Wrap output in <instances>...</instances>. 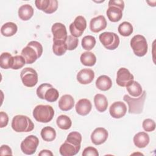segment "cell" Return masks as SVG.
I'll return each instance as SVG.
<instances>
[{"mask_svg":"<svg viewBox=\"0 0 156 156\" xmlns=\"http://www.w3.org/2000/svg\"><path fill=\"white\" fill-rule=\"evenodd\" d=\"M21 54L26 64H32L41 56L43 46L38 41H31L22 49Z\"/></svg>","mask_w":156,"mask_h":156,"instance_id":"obj_1","label":"cell"},{"mask_svg":"<svg viewBox=\"0 0 156 156\" xmlns=\"http://www.w3.org/2000/svg\"><path fill=\"white\" fill-rule=\"evenodd\" d=\"M146 96L145 91H143L141 94L137 98H131L128 94H125L123 100L128 104L129 113L132 114H140L143 112L144 101Z\"/></svg>","mask_w":156,"mask_h":156,"instance_id":"obj_2","label":"cell"},{"mask_svg":"<svg viewBox=\"0 0 156 156\" xmlns=\"http://www.w3.org/2000/svg\"><path fill=\"white\" fill-rule=\"evenodd\" d=\"M12 128L16 132H28L34 129V124L27 116L18 115L13 118Z\"/></svg>","mask_w":156,"mask_h":156,"instance_id":"obj_3","label":"cell"},{"mask_svg":"<svg viewBox=\"0 0 156 156\" xmlns=\"http://www.w3.org/2000/svg\"><path fill=\"white\" fill-rule=\"evenodd\" d=\"M36 93L39 98L45 99L49 102L56 101L59 96L58 90L54 88L51 84L48 83H42L38 87Z\"/></svg>","mask_w":156,"mask_h":156,"instance_id":"obj_4","label":"cell"},{"mask_svg":"<svg viewBox=\"0 0 156 156\" xmlns=\"http://www.w3.org/2000/svg\"><path fill=\"white\" fill-rule=\"evenodd\" d=\"M54 115L53 108L49 105H38L33 110V116L36 121L46 123L51 121Z\"/></svg>","mask_w":156,"mask_h":156,"instance_id":"obj_5","label":"cell"},{"mask_svg":"<svg viewBox=\"0 0 156 156\" xmlns=\"http://www.w3.org/2000/svg\"><path fill=\"white\" fill-rule=\"evenodd\" d=\"M133 53L138 57L145 55L147 52L148 46L146 38L141 35H136L130 42Z\"/></svg>","mask_w":156,"mask_h":156,"instance_id":"obj_6","label":"cell"},{"mask_svg":"<svg viewBox=\"0 0 156 156\" xmlns=\"http://www.w3.org/2000/svg\"><path fill=\"white\" fill-rule=\"evenodd\" d=\"M99 38L102 45L108 50H114L119 44V38L114 32H104L99 35Z\"/></svg>","mask_w":156,"mask_h":156,"instance_id":"obj_7","label":"cell"},{"mask_svg":"<svg viewBox=\"0 0 156 156\" xmlns=\"http://www.w3.org/2000/svg\"><path fill=\"white\" fill-rule=\"evenodd\" d=\"M20 77L23 85L27 87H33L38 82V76L37 71L32 68H25L20 74Z\"/></svg>","mask_w":156,"mask_h":156,"instance_id":"obj_8","label":"cell"},{"mask_svg":"<svg viewBox=\"0 0 156 156\" xmlns=\"http://www.w3.org/2000/svg\"><path fill=\"white\" fill-rule=\"evenodd\" d=\"M39 144V140L35 136L30 135L27 136L21 143V149L26 155L34 154Z\"/></svg>","mask_w":156,"mask_h":156,"instance_id":"obj_9","label":"cell"},{"mask_svg":"<svg viewBox=\"0 0 156 156\" xmlns=\"http://www.w3.org/2000/svg\"><path fill=\"white\" fill-rule=\"evenodd\" d=\"M87 27V21L82 16H77L69 25V31L72 36L77 38L80 37Z\"/></svg>","mask_w":156,"mask_h":156,"instance_id":"obj_10","label":"cell"},{"mask_svg":"<svg viewBox=\"0 0 156 156\" xmlns=\"http://www.w3.org/2000/svg\"><path fill=\"white\" fill-rule=\"evenodd\" d=\"M35 4L38 9L48 14L53 13L58 8L57 0H36Z\"/></svg>","mask_w":156,"mask_h":156,"instance_id":"obj_11","label":"cell"},{"mask_svg":"<svg viewBox=\"0 0 156 156\" xmlns=\"http://www.w3.org/2000/svg\"><path fill=\"white\" fill-rule=\"evenodd\" d=\"M134 80L133 75L126 68H121L117 71L116 83L120 87H126L130 82Z\"/></svg>","mask_w":156,"mask_h":156,"instance_id":"obj_12","label":"cell"},{"mask_svg":"<svg viewBox=\"0 0 156 156\" xmlns=\"http://www.w3.org/2000/svg\"><path fill=\"white\" fill-rule=\"evenodd\" d=\"M127 112V107L124 102L116 101L113 102L109 108V113L112 117L119 119L123 117Z\"/></svg>","mask_w":156,"mask_h":156,"instance_id":"obj_13","label":"cell"},{"mask_svg":"<svg viewBox=\"0 0 156 156\" xmlns=\"http://www.w3.org/2000/svg\"><path fill=\"white\" fill-rule=\"evenodd\" d=\"M108 138V132L103 127H97L91 134V142L95 145L103 144Z\"/></svg>","mask_w":156,"mask_h":156,"instance_id":"obj_14","label":"cell"},{"mask_svg":"<svg viewBox=\"0 0 156 156\" xmlns=\"http://www.w3.org/2000/svg\"><path fill=\"white\" fill-rule=\"evenodd\" d=\"M53 35V41L63 40L65 41L67 37V30L65 26L60 23H54L51 27Z\"/></svg>","mask_w":156,"mask_h":156,"instance_id":"obj_15","label":"cell"},{"mask_svg":"<svg viewBox=\"0 0 156 156\" xmlns=\"http://www.w3.org/2000/svg\"><path fill=\"white\" fill-rule=\"evenodd\" d=\"M107 21L103 15L93 18L90 23V29L94 33H98L104 30L107 27Z\"/></svg>","mask_w":156,"mask_h":156,"instance_id":"obj_16","label":"cell"},{"mask_svg":"<svg viewBox=\"0 0 156 156\" xmlns=\"http://www.w3.org/2000/svg\"><path fill=\"white\" fill-rule=\"evenodd\" d=\"M80 149V146H77L67 140L61 145L59 149L60 154L63 156H73L76 155Z\"/></svg>","mask_w":156,"mask_h":156,"instance_id":"obj_17","label":"cell"},{"mask_svg":"<svg viewBox=\"0 0 156 156\" xmlns=\"http://www.w3.org/2000/svg\"><path fill=\"white\" fill-rule=\"evenodd\" d=\"M94 73L89 68H84L80 70L77 74V80L79 83L83 85L90 83L94 79Z\"/></svg>","mask_w":156,"mask_h":156,"instance_id":"obj_18","label":"cell"},{"mask_svg":"<svg viewBox=\"0 0 156 156\" xmlns=\"http://www.w3.org/2000/svg\"><path fill=\"white\" fill-rule=\"evenodd\" d=\"M75 108L77 114L81 116H85L87 115L91 110L92 105L90 100L83 98L77 101Z\"/></svg>","mask_w":156,"mask_h":156,"instance_id":"obj_19","label":"cell"},{"mask_svg":"<svg viewBox=\"0 0 156 156\" xmlns=\"http://www.w3.org/2000/svg\"><path fill=\"white\" fill-rule=\"evenodd\" d=\"M123 8L115 6L110 5L107 10L106 13L108 20L112 22H118L122 17Z\"/></svg>","mask_w":156,"mask_h":156,"instance_id":"obj_20","label":"cell"},{"mask_svg":"<svg viewBox=\"0 0 156 156\" xmlns=\"http://www.w3.org/2000/svg\"><path fill=\"white\" fill-rule=\"evenodd\" d=\"M74 99L70 94L62 96L58 101V107L62 111H68L73 108Z\"/></svg>","mask_w":156,"mask_h":156,"instance_id":"obj_21","label":"cell"},{"mask_svg":"<svg viewBox=\"0 0 156 156\" xmlns=\"http://www.w3.org/2000/svg\"><path fill=\"white\" fill-rule=\"evenodd\" d=\"M133 141L135 146L138 148H144L149 144L150 138L146 132H140L135 135Z\"/></svg>","mask_w":156,"mask_h":156,"instance_id":"obj_22","label":"cell"},{"mask_svg":"<svg viewBox=\"0 0 156 156\" xmlns=\"http://www.w3.org/2000/svg\"><path fill=\"white\" fill-rule=\"evenodd\" d=\"M94 103L96 110L99 112H105L108 107V101L102 94H96L94 97Z\"/></svg>","mask_w":156,"mask_h":156,"instance_id":"obj_23","label":"cell"},{"mask_svg":"<svg viewBox=\"0 0 156 156\" xmlns=\"http://www.w3.org/2000/svg\"><path fill=\"white\" fill-rule=\"evenodd\" d=\"M34 10L29 4H24L20 7L18 9V16L23 21L30 20L34 15Z\"/></svg>","mask_w":156,"mask_h":156,"instance_id":"obj_24","label":"cell"},{"mask_svg":"<svg viewBox=\"0 0 156 156\" xmlns=\"http://www.w3.org/2000/svg\"><path fill=\"white\" fill-rule=\"evenodd\" d=\"M96 86L101 91H107L112 87V81L108 76L102 75L98 77L96 79Z\"/></svg>","mask_w":156,"mask_h":156,"instance_id":"obj_25","label":"cell"},{"mask_svg":"<svg viewBox=\"0 0 156 156\" xmlns=\"http://www.w3.org/2000/svg\"><path fill=\"white\" fill-rule=\"evenodd\" d=\"M18 30L16 24L13 22H7L4 24L1 28V33L3 36L11 37L14 35Z\"/></svg>","mask_w":156,"mask_h":156,"instance_id":"obj_26","label":"cell"},{"mask_svg":"<svg viewBox=\"0 0 156 156\" xmlns=\"http://www.w3.org/2000/svg\"><path fill=\"white\" fill-rule=\"evenodd\" d=\"M126 87L129 94L133 97H138L143 92L141 85L134 80L130 82Z\"/></svg>","mask_w":156,"mask_h":156,"instance_id":"obj_27","label":"cell"},{"mask_svg":"<svg viewBox=\"0 0 156 156\" xmlns=\"http://www.w3.org/2000/svg\"><path fill=\"white\" fill-rule=\"evenodd\" d=\"M80 60L81 63L87 66H93L96 62V55L90 51L83 52L80 55Z\"/></svg>","mask_w":156,"mask_h":156,"instance_id":"obj_28","label":"cell"},{"mask_svg":"<svg viewBox=\"0 0 156 156\" xmlns=\"http://www.w3.org/2000/svg\"><path fill=\"white\" fill-rule=\"evenodd\" d=\"M42 139L45 141H52L56 137L55 130L50 126L44 127L40 133Z\"/></svg>","mask_w":156,"mask_h":156,"instance_id":"obj_29","label":"cell"},{"mask_svg":"<svg viewBox=\"0 0 156 156\" xmlns=\"http://www.w3.org/2000/svg\"><path fill=\"white\" fill-rule=\"evenodd\" d=\"M67 51V47L65 41L55 40L53 41L52 51L54 54L58 56L63 55Z\"/></svg>","mask_w":156,"mask_h":156,"instance_id":"obj_30","label":"cell"},{"mask_svg":"<svg viewBox=\"0 0 156 156\" xmlns=\"http://www.w3.org/2000/svg\"><path fill=\"white\" fill-rule=\"evenodd\" d=\"M56 123L58 127L63 130L69 129L72 125V121L69 117L65 115H61L57 117Z\"/></svg>","mask_w":156,"mask_h":156,"instance_id":"obj_31","label":"cell"},{"mask_svg":"<svg viewBox=\"0 0 156 156\" xmlns=\"http://www.w3.org/2000/svg\"><path fill=\"white\" fill-rule=\"evenodd\" d=\"M118 30L119 34L122 36L128 37L133 33V28L129 22L124 21L119 25Z\"/></svg>","mask_w":156,"mask_h":156,"instance_id":"obj_32","label":"cell"},{"mask_svg":"<svg viewBox=\"0 0 156 156\" xmlns=\"http://www.w3.org/2000/svg\"><path fill=\"white\" fill-rule=\"evenodd\" d=\"M83 49L87 51L91 50L96 44L95 37L92 35H87L83 37L81 41Z\"/></svg>","mask_w":156,"mask_h":156,"instance_id":"obj_33","label":"cell"},{"mask_svg":"<svg viewBox=\"0 0 156 156\" xmlns=\"http://www.w3.org/2000/svg\"><path fill=\"white\" fill-rule=\"evenodd\" d=\"M26 64L24 58L21 55L13 56L10 63V68L12 69H18L23 68Z\"/></svg>","mask_w":156,"mask_h":156,"instance_id":"obj_34","label":"cell"},{"mask_svg":"<svg viewBox=\"0 0 156 156\" xmlns=\"http://www.w3.org/2000/svg\"><path fill=\"white\" fill-rule=\"evenodd\" d=\"M12 55L9 52H2L0 56V66L2 69L10 68V63Z\"/></svg>","mask_w":156,"mask_h":156,"instance_id":"obj_35","label":"cell"},{"mask_svg":"<svg viewBox=\"0 0 156 156\" xmlns=\"http://www.w3.org/2000/svg\"><path fill=\"white\" fill-rule=\"evenodd\" d=\"M66 140L77 146H80V144L82 141V135L78 132H76V131L71 132L68 134Z\"/></svg>","mask_w":156,"mask_h":156,"instance_id":"obj_36","label":"cell"},{"mask_svg":"<svg viewBox=\"0 0 156 156\" xmlns=\"http://www.w3.org/2000/svg\"><path fill=\"white\" fill-rule=\"evenodd\" d=\"M65 43L66 44L67 50L73 51L77 47L79 40L72 35H68L65 40Z\"/></svg>","mask_w":156,"mask_h":156,"instance_id":"obj_37","label":"cell"},{"mask_svg":"<svg viewBox=\"0 0 156 156\" xmlns=\"http://www.w3.org/2000/svg\"><path fill=\"white\" fill-rule=\"evenodd\" d=\"M142 126L146 132H152L155 129V122L153 119L147 118L143 121Z\"/></svg>","mask_w":156,"mask_h":156,"instance_id":"obj_38","label":"cell"},{"mask_svg":"<svg viewBox=\"0 0 156 156\" xmlns=\"http://www.w3.org/2000/svg\"><path fill=\"white\" fill-rule=\"evenodd\" d=\"M82 155L83 156H98L99 152L95 147H93L92 146H88L84 149Z\"/></svg>","mask_w":156,"mask_h":156,"instance_id":"obj_39","label":"cell"},{"mask_svg":"<svg viewBox=\"0 0 156 156\" xmlns=\"http://www.w3.org/2000/svg\"><path fill=\"white\" fill-rule=\"evenodd\" d=\"M9 122V116L5 112H0V127L3 128L7 126Z\"/></svg>","mask_w":156,"mask_h":156,"instance_id":"obj_40","label":"cell"},{"mask_svg":"<svg viewBox=\"0 0 156 156\" xmlns=\"http://www.w3.org/2000/svg\"><path fill=\"white\" fill-rule=\"evenodd\" d=\"M0 155H12V151L11 148L3 144L1 146L0 148Z\"/></svg>","mask_w":156,"mask_h":156,"instance_id":"obj_41","label":"cell"},{"mask_svg":"<svg viewBox=\"0 0 156 156\" xmlns=\"http://www.w3.org/2000/svg\"><path fill=\"white\" fill-rule=\"evenodd\" d=\"M115 5L122 8H124V2L122 0H110L108 2V6Z\"/></svg>","mask_w":156,"mask_h":156,"instance_id":"obj_42","label":"cell"},{"mask_svg":"<svg viewBox=\"0 0 156 156\" xmlns=\"http://www.w3.org/2000/svg\"><path fill=\"white\" fill-rule=\"evenodd\" d=\"M38 155H40V156H52L53 154L49 150L44 149V150H42L40 151V152L38 154Z\"/></svg>","mask_w":156,"mask_h":156,"instance_id":"obj_43","label":"cell"}]
</instances>
